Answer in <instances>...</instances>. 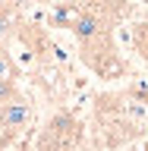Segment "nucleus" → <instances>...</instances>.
<instances>
[{
    "label": "nucleus",
    "mask_w": 148,
    "mask_h": 151,
    "mask_svg": "<svg viewBox=\"0 0 148 151\" xmlns=\"http://www.w3.org/2000/svg\"><path fill=\"white\" fill-rule=\"evenodd\" d=\"M32 123H35V107L25 94L16 91L13 98H6L0 104V126L6 132H25L32 129Z\"/></svg>",
    "instance_id": "1"
},
{
    "label": "nucleus",
    "mask_w": 148,
    "mask_h": 151,
    "mask_svg": "<svg viewBox=\"0 0 148 151\" xmlns=\"http://www.w3.org/2000/svg\"><path fill=\"white\" fill-rule=\"evenodd\" d=\"M13 79V63H9V54L0 47V82H9Z\"/></svg>",
    "instance_id": "2"
},
{
    "label": "nucleus",
    "mask_w": 148,
    "mask_h": 151,
    "mask_svg": "<svg viewBox=\"0 0 148 151\" xmlns=\"http://www.w3.org/2000/svg\"><path fill=\"white\" fill-rule=\"evenodd\" d=\"M13 94H16V85H13V79H9V82H0V104L6 101V98H13Z\"/></svg>",
    "instance_id": "3"
},
{
    "label": "nucleus",
    "mask_w": 148,
    "mask_h": 151,
    "mask_svg": "<svg viewBox=\"0 0 148 151\" xmlns=\"http://www.w3.org/2000/svg\"><path fill=\"white\" fill-rule=\"evenodd\" d=\"M145 151H148V142H145Z\"/></svg>",
    "instance_id": "4"
}]
</instances>
